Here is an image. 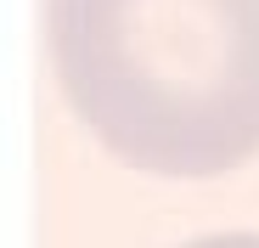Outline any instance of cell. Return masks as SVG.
I'll return each instance as SVG.
<instances>
[{"label":"cell","mask_w":259,"mask_h":248,"mask_svg":"<svg viewBox=\"0 0 259 248\" xmlns=\"http://www.w3.org/2000/svg\"><path fill=\"white\" fill-rule=\"evenodd\" d=\"M68 107L152 175H226L259 152V0H46Z\"/></svg>","instance_id":"cell-1"},{"label":"cell","mask_w":259,"mask_h":248,"mask_svg":"<svg viewBox=\"0 0 259 248\" xmlns=\"http://www.w3.org/2000/svg\"><path fill=\"white\" fill-rule=\"evenodd\" d=\"M186 248H259L253 231H226V237H203V242H186Z\"/></svg>","instance_id":"cell-2"}]
</instances>
